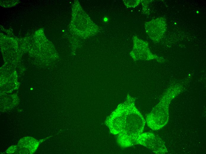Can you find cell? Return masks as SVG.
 I'll use <instances>...</instances> for the list:
<instances>
[{
	"mask_svg": "<svg viewBox=\"0 0 206 154\" xmlns=\"http://www.w3.org/2000/svg\"><path fill=\"white\" fill-rule=\"evenodd\" d=\"M104 21H106L107 20V19L106 18H104Z\"/></svg>",
	"mask_w": 206,
	"mask_h": 154,
	"instance_id": "cell-3",
	"label": "cell"
},
{
	"mask_svg": "<svg viewBox=\"0 0 206 154\" xmlns=\"http://www.w3.org/2000/svg\"><path fill=\"white\" fill-rule=\"evenodd\" d=\"M142 145L156 154H165L168 152L165 143L158 136L153 133L145 132L137 138L135 145Z\"/></svg>",
	"mask_w": 206,
	"mask_h": 154,
	"instance_id": "cell-2",
	"label": "cell"
},
{
	"mask_svg": "<svg viewBox=\"0 0 206 154\" xmlns=\"http://www.w3.org/2000/svg\"><path fill=\"white\" fill-rule=\"evenodd\" d=\"M146 121L135 108L133 100H128L118 108L106 119L105 123L111 133L118 135L117 141L122 147L135 145L143 131Z\"/></svg>",
	"mask_w": 206,
	"mask_h": 154,
	"instance_id": "cell-1",
	"label": "cell"
}]
</instances>
